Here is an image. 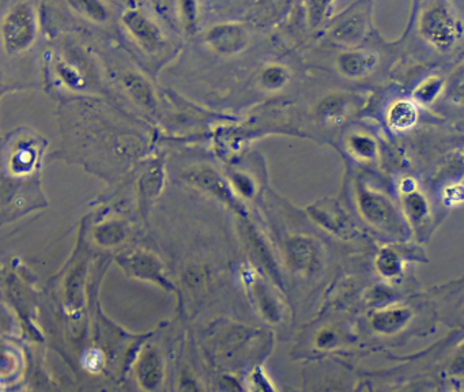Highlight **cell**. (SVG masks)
Returning a JSON list of instances; mask_svg holds the SVG:
<instances>
[{"label": "cell", "mask_w": 464, "mask_h": 392, "mask_svg": "<svg viewBox=\"0 0 464 392\" xmlns=\"http://www.w3.org/2000/svg\"><path fill=\"white\" fill-rule=\"evenodd\" d=\"M122 83L125 91L130 94V97L134 101H137L139 105L149 109L154 106V91L143 76L132 71H127L122 76Z\"/></svg>", "instance_id": "9c48e42d"}, {"label": "cell", "mask_w": 464, "mask_h": 392, "mask_svg": "<svg viewBox=\"0 0 464 392\" xmlns=\"http://www.w3.org/2000/svg\"><path fill=\"white\" fill-rule=\"evenodd\" d=\"M312 214L315 217V220H317L322 225L328 227L329 230H338L341 229L343 225V215L335 210L334 207H317L315 206L312 209Z\"/></svg>", "instance_id": "2e32d148"}, {"label": "cell", "mask_w": 464, "mask_h": 392, "mask_svg": "<svg viewBox=\"0 0 464 392\" xmlns=\"http://www.w3.org/2000/svg\"><path fill=\"white\" fill-rule=\"evenodd\" d=\"M361 212L368 221L376 227H395L398 225V215L394 207L384 197L373 194H364L359 196Z\"/></svg>", "instance_id": "277c9868"}, {"label": "cell", "mask_w": 464, "mask_h": 392, "mask_svg": "<svg viewBox=\"0 0 464 392\" xmlns=\"http://www.w3.org/2000/svg\"><path fill=\"white\" fill-rule=\"evenodd\" d=\"M388 120L396 130H407L417 120V109L408 101H399L391 108Z\"/></svg>", "instance_id": "7c38bea8"}, {"label": "cell", "mask_w": 464, "mask_h": 392, "mask_svg": "<svg viewBox=\"0 0 464 392\" xmlns=\"http://www.w3.org/2000/svg\"><path fill=\"white\" fill-rule=\"evenodd\" d=\"M161 185V175L158 170H150L147 175H144L140 181V192L142 197L150 199L158 192Z\"/></svg>", "instance_id": "ac0fdd59"}, {"label": "cell", "mask_w": 464, "mask_h": 392, "mask_svg": "<svg viewBox=\"0 0 464 392\" xmlns=\"http://www.w3.org/2000/svg\"><path fill=\"white\" fill-rule=\"evenodd\" d=\"M127 229L120 221H108L95 229L94 239L102 247H113L124 242Z\"/></svg>", "instance_id": "8fae6325"}, {"label": "cell", "mask_w": 464, "mask_h": 392, "mask_svg": "<svg viewBox=\"0 0 464 392\" xmlns=\"http://www.w3.org/2000/svg\"><path fill=\"white\" fill-rule=\"evenodd\" d=\"M377 269L388 277L396 275L399 272V259L392 251L384 249L377 257Z\"/></svg>", "instance_id": "e0dca14e"}, {"label": "cell", "mask_w": 464, "mask_h": 392, "mask_svg": "<svg viewBox=\"0 0 464 392\" xmlns=\"http://www.w3.org/2000/svg\"><path fill=\"white\" fill-rule=\"evenodd\" d=\"M438 86H440L438 81L431 79L419 89V96L422 97V100H431L432 97H434L436 91H438Z\"/></svg>", "instance_id": "7402d4cb"}, {"label": "cell", "mask_w": 464, "mask_h": 392, "mask_svg": "<svg viewBox=\"0 0 464 392\" xmlns=\"http://www.w3.org/2000/svg\"><path fill=\"white\" fill-rule=\"evenodd\" d=\"M288 254L290 263L298 270L310 272L319 263L317 249L313 242H310V239L297 237L290 240L288 245Z\"/></svg>", "instance_id": "52a82bcc"}, {"label": "cell", "mask_w": 464, "mask_h": 392, "mask_svg": "<svg viewBox=\"0 0 464 392\" xmlns=\"http://www.w3.org/2000/svg\"><path fill=\"white\" fill-rule=\"evenodd\" d=\"M188 177L191 179L194 184H196V187H199L201 190L217 196L221 200H223L226 205L237 207V202L234 200L229 188L226 187V184L214 172L199 170V172H194V173L188 175Z\"/></svg>", "instance_id": "ba28073f"}, {"label": "cell", "mask_w": 464, "mask_h": 392, "mask_svg": "<svg viewBox=\"0 0 464 392\" xmlns=\"http://www.w3.org/2000/svg\"><path fill=\"white\" fill-rule=\"evenodd\" d=\"M268 294L270 293L267 292V289L262 284H259L256 287V297L259 299V304H260V308H262L264 315L273 319V317H277V306Z\"/></svg>", "instance_id": "ffe728a7"}, {"label": "cell", "mask_w": 464, "mask_h": 392, "mask_svg": "<svg viewBox=\"0 0 464 392\" xmlns=\"http://www.w3.org/2000/svg\"><path fill=\"white\" fill-rule=\"evenodd\" d=\"M119 264L124 272L135 278L153 281V282H164L161 266L153 255L146 252H134L130 255H123L119 259Z\"/></svg>", "instance_id": "3957f363"}, {"label": "cell", "mask_w": 464, "mask_h": 392, "mask_svg": "<svg viewBox=\"0 0 464 392\" xmlns=\"http://www.w3.org/2000/svg\"><path fill=\"white\" fill-rule=\"evenodd\" d=\"M38 22L36 10L28 3L11 7L1 21L0 34L6 52L16 55L29 49L36 41Z\"/></svg>", "instance_id": "6da1fadb"}, {"label": "cell", "mask_w": 464, "mask_h": 392, "mask_svg": "<svg viewBox=\"0 0 464 392\" xmlns=\"http://www.w3.org/2000/svg\"><path fill=\"white\" fill-rule=\"evenodd\" d=\"M56 74L64 82L68 88H78L80 86V76L71 64L67 63H59L56 66Z\"/></svg>", "instance_id": "d6986e66"}, {"label": "cell", "mask_w": 464, "mask_h": 392, "mask_svg": "<svg viewBox=\"0 0 464 392\" xmlns=\"http://www.w3.org/2000/svg\"><path fill=\"white\" fill-rule=\"evenodd\" d=\"M122 24L128 33L146 51H155L162 43V36L154 22L138 9L125 10Z\"/></svg>", "instance_id": "7a4b0ae2"}, {"label": "cell", "mask_w": 464, "mask_h": 392, "mask_svg": "<svg viewBox=\"0 0 464 392\" xmlns=\"http://www.w3.org/2000/svg\"><path fill=\"white\" fill-rule=\"evenodd\" d=\"M422 29L436 46H449L455 40V24L441 9L432 10L425 16Z\"/></svg>", "instance_id": "5b68a950"}, {"label": "cell", "mask_w": 464, "mask_h": 392, "mask_svg": "<svg viewBox=\"0 0 464 392\" xmlns=\"http://www.w3.org/2000/svg\"><path fill=\"white\" fill-rule=\"evenodd\" d=\"M71 4L94 22H105L109 18L108 7L102 0H71Z\"/></svg>", "instance_id": "4fadbf2b"}, {"label": "cell", "mask_w": 464, "mask_h": 392, "mask_svg": "<svg viewBox=\"0 0 464 392\" xmlns=\"http://www.w3.org/2000/svg\"><path fill=\"white\" fill-rule=\"evenodd\" d=\"M152 1H158V0H152Z\"/></svg>", "instance_id": "484cf974"}, {"label": "cell", "mask_w": 464, "mask_h": 392, "mask_svg": "<svg viewBox=\"0 0 464 392\" xmlns=\"http://www.w3.org/2000/svg\"><path fill=\"white\" fill-rule=\"evenodd\" d=\"M407 206H408V210L411 212V214L414 217H421L423 214V212H425V207H426L423 199L419 195L408 196Z\"/></svg>", "instance_id": "44dd1931"}, {"label": "cell", "mask_w": 464, "mask_h": 392, "mask_svg": "<svg viewBox=\"0 0 464 392\" xmlns=\"http://www.w3.org/2000/svg\"><path fill=\"white\" fill-rule=\"evenodd\" d=\"M283 78L285 76H283L280 70L273 68V70H270V71L265 73L264 81H265L267 85H280V82L283 81Z\"/></svg>", "instance_id": "cb8c5ba5"}, {"label": "cell", "mask_w": 464, "mask_h": 392, "mask_svg": "<svg viewBox=\"0 0 464 392\" xmlns=\"http://www.w3.org/2000/svg\"><path fill=\"white\" fill-rule=\"evenodd\" d=\"M213 46L222 52H233L244 46V36L237 28L223 26L210 33Z\"/></svg>", "instance_id": "30bf717a"}, {"label": "cell", "mask_w": 464, "mask_h": 392, "mask_svg": "<svg viewBox=\"0 0 464 392\" xmlns=\"http://www.w3.org/2000/svg\"><path fill=\"white\" fill-rule=\"evenodd\" d=\"M33 161V155L31 151H19L16 155V165L31 166Z\"/></svg>", "instance_id": "d4e9b609"}, {"label": "cell", "mask_w": 464, "mask_h": 392, "mask_svg": "<svg viewBox=\"0 0 464 392\" xmlns=\"http://www.w3.org/2000/svg\"><path fill=\"white\" fill-rule=\"evenodd\" d=\"M373 58L362 53H347L341 59L342 68L349 76H359L373 66Z\"/></svg>", "instance_id": "9a60e30c"}, {"label": "cell", "mask_w": 464, "mask_h": 392, "mask_svg": "<svg viewBox=\"0 0 464 392\" xmlns=\"http://www.w3.org/2000/svg\"><path fill=\"white\" fill-rule=\"evenodd\" d=\"M407 317H408V314L406 311L395 309V311H387V312L376 315L373 323H374V327L380 331H395L406 323Z\"/></svg>", "instance_id": "5bb4252c"}, {"label": "cell", "mask_w": 464, "mask_h": 392, "mask_svg": "<svg viewBox=\"0 0 464 392\" xmlns=\"http://www.w3.org/2000/svg\"><path fill=\"white\" fill-rule=\"evenodd\" d=\"M353 145H354V149L362 155H369L373 151V143L365 138H356Z\"/></svg>", "instance_id": "603a6c76"}, {"label": "cell", "mask_w": 464, "mask_h": 392, "mask_svg": "<svg viewBox=\"0 0 464 392\" xmlns=\"http://www.w3.org/2000/svg\"><path fill=\"white\" fill-rule=\"evenodd\" d=\"M135 373L138 383L144 390H155L162 381V362L158 353L153 349H147L142 353L137 362Z\"/></svg>", "instance_id": "8992f818"}]
</instances>
